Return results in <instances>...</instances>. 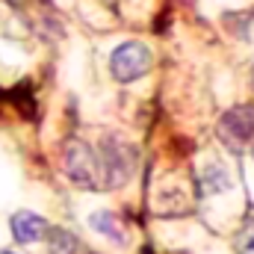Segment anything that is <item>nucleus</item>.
<instances>
[{"label": "nucleus", "mask_w": 254, "mask_h": 254, "mask_svg": "<svg viewBox=\"0 0 254 254\" xmlns=\"http://www.w3.org/2000/svg\"><path fill=\"white\" fill-rule=\"evenodd\" d=\"M0 254H18V252H9V249H3V252H0Z\"/></svg>", "instance_id": "obj_9"}, {"label": "nucleus", "mask_w": 254, "mask_h": 254, "mask_svg": "<svg viewBox=\"0 0 254 254\" xmlns=\"http://www.w3.org/2000/svg\"><path fill=\"white\" fill-rule=\"evenodd\" d=\"M219 139L231 151H243L246 145L254 142V104L234 107L222 116L219 122Z\"/></svg>", "instance_id": "obj_3"}, {"label": "nucleus", "mask_w": 254, "mask_h": 254, "mask_svg": "<svg viewBox=\"0 0 254 254\" xmlns=\"http://www.w3.org/2000/svg\"><path fill=\"white\" fill-rule=\"evenodd\" d=\"M65 169H68V178L86 190H98L101 178H98V160L92 154L89 145L83 142H71L68 145V154H65Z\"/></svg>", "instance_id": "obj_4"}, {"label": "nucleus", "mask_w": 254, "mask_h": 254, "mask_svg": "<svg viewBox=\"0 0 254 254\" xmlns=\"http://www.w3.org/2000/svg\"><path fill=\"white\" fill-rule=\"evenodd\" d=\"M95 160H98V178L104 187H122L136 169V151L116 136L101 142V154Z\"/></svg>", "instance_id": "obj_1"}, {"label": "nucleus", "mask_w": 254, "mask_h": 254, "mask_svg": "<svg viewBox=\"0 0 254 254\" xmlns=\"http://www.w3.org/2000/svg\"><path fill=\"white\" fill-rule=\"evenodd\" d=\"M51 254H80V243L63 228L51 231Z\"/></svg>", "instance_id": "obj_7"}, {"label": "nucleus", "mask_w": 254, "mask_h": 254, "mask_svg": "<svg viewBox=\"0 0 254 254\" xmlns=\"http://www.w3.org/2000/svg\"><path fill=\"white\" fill-rule=\"evenodd\" d=\"M12 237L21 243V246H33L39 243L45 234H48V222L39 216V213H30V210H21L12 216Z\"/></svg>", "instance_id": "obj_5"}, {"label": "nucleus", "mask_w": 254, "mask_h": 254, "mask_svg": "<svg viewBox=\"0 0 254 254\" xmlns=\"http://www.w3.org/2000/svg\"><path fill=\"white\" fill-rule=\"evenodd\" d=\"M151 63H154V57H151L148 45H142V42H125V45H119L113 51L110 71H113L116 80L133 83V80H139V77H145L151 71Z\"/></svg>", "instance_id": "obj_2"}, {"label": "nucleus", "mask_w": 254, "mask_h": 254, "mask_svg": "<svg viewBox=\"0 0 254 254\" xmlns=\"http://www.w3.org/2000/svg\"><path fill=\"white\" fill-rule=\"evenodd\" d=\"M89 225L98 231V234H104V237H110L113 243H125V234H122V228H119V219L110 213V210H98V213H92V219H89Z\"/></svg>", "instance_id": "obj_6"}, {"label": "nucleus", "mask_w": 254, "mask_h": 254, "mask_svg": "<svg viewBox=\"0 0 254 254\" xmlns=\"http://www.w3.org/2000/svg\"><path fill=\"white\" fill-rule=\"evenodd\" d=\"M252 83H254V68H252Z\"/></svg>", "instance_id": "obj_10"}, {"label": "nucleus", "mask_w": 254, "mask_h": 254, "mask_svg": "<svg viewBox=\"0 0 254 254\" xmlns=\"http://www.w3.org/2000/svg\"><path fill=\"white\" fill-rule=\"evenodd\" d=\"M231 181L225 175V169L219 166H210L207 172H201V192H219V190H228Z\"/></svg>", "instance_id": "obj_8"}]
</instances>
